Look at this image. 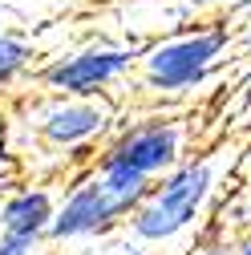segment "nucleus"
<instances>
[{"label": "nucleus", "mask_w": 251, "mask_h": 255, "mask_svg": "<svg viewBox=\"0 0 251 255\" xmlns=\"http://www.w3.org/2000/svg\"><path fill=\"white\" fill-rule=\"evenodd\" d=\"M33 134L53 158L57 170L85 162L93 146H106L118 130V106L110 98H57V93H33L20 114L12 118Z\"/></svg>", "instance_id": "f257e3e1"}, {"label": "nucleus", "mask_w": 251, "mask_h": 255, "mask_svg": "<svg viewBox=\"0 0 251 255\" xmlns=\"http://www.w3.org/2000/svg\"><path fill=\"white\" fill-rule=\"evenodd\" d=\"M211 195H215L211 158H186L182 166H174L150 186V195L138 203V211L126 219V235L138 239L142 247L174 243L207 215Z\"/></svg>", "instance_id": "f03ea898"}, {"label": "nucleus", "mask_w": 251, "mask_h": 255, "mask_svg": "<svg viewBox=\"0 0 251 255\" xmlns=\"http://www.w3.org/2000/svg\"><path fill=\"white\" fill-rule=\"evenodd\" d=\"M227 33L219 24L182 28L138 53V85L154 98H186L211 81L215 65L223 61Z\"/></svg>", "instance_id": "7ed1b4c3"}, {"label": "nucleus", "mask_w": 251, "mask_h": 255, "mask_svg": "<svg viewBox=\"0 0 251 255\" xmlns=\"http://www.w3.org/2000/svg\"><path fill=\"white\" fill-rule=\"evenodd\" d=\"M138 45L122 41H85L77 49H65L49 57L33 73L37 93H57V98H110V89L126 81L138 69Z\"/></svg>", "instance_id": "20e7f679"}, {"label": "nucleus", "mask_w": 251, "mask_h": 255, "mask_svg": "<svg viewBox=\"0 0 251 255\" xmlns=\"http://www.w3.org/2000/svg\"><path fill=\"white\" fill-rule=\"evenodd\" d=\"M93 162H110V166L142 174L146 182H158L162 174L186 162V122L154 114L130 126H118Z\"/></svg>", "instance_id": "39448f33"}, {"label": "nucleus", "mask_w": 251, "mask_h": 255, "mask_svg": "<svg viewBox=\"0 0 251 255\" xmlns=\"http://www.w3.org/2000/svg\"><path fill=\"white\" fill-rule=\"evenodd\" d=\"M126 219H130V215H126V211L106 195V186L85 170L81 178H73V186L65 190V195H61L45 243H57V247L106 243L114 231L126 227Z\"/></svg>", "instance_id": "423d86ee"}, {"label": "nucleus", "mask_w": 251, "mask_h": 255, "mask_svg": "<svg viewBox=\"0 0 251 255\" xmlns=\"http://www.w3.org/2000/svg\"><path fill=\"white\" fill-rule=\"evenodd\" d=\"M57 195L49 182H16L0 199V235L24 239V243H45L53 215H57Z\"/></svg>", "instance_id": "0eeeda50"}, {"label": "nucleus", "mask_w": 251, "mask_h": 255, "mask_svg": "<svg viewBox=\"0 0 251 255\" xmlns=\"http://www.w3.org/2000/svg\"><path fill=\"white\" fill-rule=\"evenodd\" d=\"M33 61H37V45H33V37L16 33V28L0 37V93L12 89L28 69H33Z\"/></svg>", "instance_id": "6e6552de"}, {"label": "nucleus", "mask_w": 251, "mask_h": 255, "mask_svg": "<svg viewBox=\"0 0 251 255\" xmlns=\"http://www.w3.org/2000/svg\"><path fill=\"white\" fill-rule=\"evenodd\" d=\"M0 255H41V243H24V239L0 235Z\"/></svg>", "instance_id": "1a4fd4ad"}, {"label": "nucleus", "mask_w": 251, "mask_h": 255, "mask_svg": "<svg viewBox=\"0 0 251 255\" xmlns=\"http://www.w3.org/2000/svg\"><path fill=\"white\" fill-rule=\"evenodd\" d=\"M12 178H16V162H12V154H8L4 134H0V186H8Z\"/></svg>", "instance_id": "9d476101"}, {"label": "nucleus", "mask_w": 251, "mask_h": 255, "mask_svg": "<svg viewBox=\"0 0 251 255\" xmlns=\"http://www.w3.org/2000/svg\"><path fill=\"white\" fill-rule=\"evenodd\" d=\"M4 33H12V12L0 4V37H4Z\"/></svg>", "instance_id": "9b49d317"}, {"label": "nucleus", "mask_w": 251, "mask_h": 255, "mask_svg": "<svg viewBox=\"0 0 251 255\" xmlns=\"http://www.w3.org/2000/svg\"><path fill=\"white\" fill-rule=\"evenodd\" d=\"M239 255H251V235H247V239L239 243Z\"/></svg>", "instance_id": "f8f14e48"}, {"label": "nucleus", "mask_w": 251, "mask_h": 255, "mask_svg": "<svg viewBox=\"0 0 251 255\" xmlns=\"http://www.w3.org/2000/svg\"><path fill=\"white\" fill-rule=\"evenodd\" d=\"M73 255H98V247H93V251H73Z\"/></svg>", "instance_id": "ddd939ff"}]
</instances>
